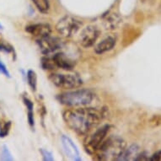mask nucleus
<instances>
[{
    "label": "nucleus",
    "instance_id": "ddd939ff",
    "mask_svg": "<svg viewBox=\"0 0 161 161\" xmlns=\"http://www.w3.org/2000/svg\"><path fill=\"white\" fill-rule=\"evenodd\" d=\"M140 153V148L137 145L130 146L125 148L123 153L119 157L118 160H136L137 155Z\"/></svg>",
    "mask_w": 161,
    "mask_h": 161
},
{
    "label": "nucleus",
    "instance_id": "b1692460",
    "mask_svg": "<svg viewBox=\"0 0 161 161\" xmlns=\"http://www.w3.org/2000/svg\"><path fill=\"white\" fill-rule=\"evenodd\" d=\"M0 29H3V27H2V25L0 24Z\"/></svg>",
    "mask_w": 161,
    "mask_h": 161
},
{
    "label": "nucleus",
    "instance_id": "20e7f679",
    "mask_svg": "<svg viewBox=\"0 0 161 161\" xmlns=\"http://www.w3.org/2000/svg\"><path fill=\"white\" fill-rule=\"evenodd\" d=\"M56 87L65 90H73L80 87L83 80L75 73H54L49 77Z\"/></svg>",
    "mask_w": 161,
    "mask_h": 161
},
{
    "label": "nucleus",
    "instance_id": "39448f33",
    "mask_svg": "<svg viewBox=\"0 0 161 161\" xmlns=\"http://www.w3.org/2000/svg\"><path fill=\"white\" fill-rule=\"evenodd\" d=\"M82 23L74 17L66 15L59 19L56 25V30L62 36L69 38L79 31L81 28Z\"/></svg>",
    "mask_w": 161,
    "mask_h": 161
},
{
    "label": "nucleus",
    "instance_id": "a211bd4d",
    "mask_svg": "<svg viewBox=\"0 0 161 161\" xmlns=\"http://www.w3.org/2000/svg\"><path fill=\"white\" fill-rule=\"evenodd\" d=\"M1 159H2V160H13V157L11 155L10 152H9L8 147L6 145L3 146V149H2Z\"/></svg>",
    "mask_w": 161,
    "mask_h": 161
},
{
    "label": "nucleus",
    "instance_id": "0eeeda50",
    "mask_svg": "<svg viewBox=\"0 0 161 161\" xmlns=\"http://www.w3.org/2000/svg\"><path fill=\"white\" fill-rule=\"evenodd\" d=\"M37 44L41 52L45 55H52L63 47V42L61 40L51 36L37 39Z\"/></svg>",
    "mask_w": 161,
    "mask_h": 161
},
{
    "label": "nucleus",
    "instance_id": "2eb2a0df",
    "mask_svg": "<svg viewBox=\"0 0 161 161\" xmlns=\"http://www.w3.org/2000/svg\"><path fill=\"white\" fill-rule=\"evenodd\" d=\"M25 105L26 106L27 110H28V121H29V124L31 127H34V113H33V103L32 101L30 100L29 98L24 97L23 98Z\"/></svg>",
    "mask_w": 161,
    "mask_h": 161
},
{
    "label": "nucleus",
    "instance_id": "7ed1b4c3",
    "mask_svg": "<svg viewBox=\"0 0 161 161\" xmlns=\"http://www.w3.org/2000/svg\"><path fill=\"white\" fill-rule=\"evenodd\" d=\"M126 148V142L122 137L111 136L107 137L96 153L101 159L105 160H118Z\"/></svg>",
    "mask_w": 161,
    "mask_h": 161
},
{
    "label": "nucleus",
    "instance_id": "412c9836",
    "mask_svg": "<svg viewBox=\"0 0 161 161\" xmlns=\"http://www.w3.org/2000/svg\"><path fill=\"white\" fill-rule=\"evenodd\" d=\"M40 151H41V153H42V155L43 159H44V160H47V161L54 160L53 153H51V152H49V151L47 150H45V149H43V148H42Z\"/></svg>",
    "mask_w": 161,
    "mask_h": 161
},
{
    "label": "nucleus",
    "instance_id": "6e6552de",
    "mask_svg": "<svg viewBox=\"0 0 161 161\" xmlns=\"http://www.w3.org/2000/svg\"><path fill=\"white\" fill-rule=\"evenodd\" d=\"M100 36V31L95 25H88L81 31L79 36V42L83 47L90 48L94 46Z\"/></svg>",
    "mask_w": 161,
    "mask_h": 161
},
{
    "label": "nucleus",
    "instance_id": "f03ea898",
    "mask_svg": "<svg viewBox=\"0 0 161 161\" xmlns=\"http://www.w3.org/2000/svg\"><path fill=\"white\" fill-rule=\"evenodd\" d=\"M95 94L88 89H79L58 95V100L64 106L69 107H81L92 103Z\"/></svg>",
    "mask_w": 161,
    "mask_h": 161
},
{
    "label": "nucleus",
    "instance_id": "1a4fd4ad",
    "mask_svg": "<svg viewBox=\"0 0 161 161\" xmlns=\"http://www.w3.org/2000/svg\"><path fill=\"white\" fill-rule=\"evenodd\" d=\"M52 55L53 56H49L52 58V61H53V65L55 68H59V69L68 70V71H70L74 69V65H75L74 61L69 58L66 54H64V53L57 52Z\"/></svg>",
    "mask_w": 161,
    "mask_h": 161
},
{
    "label": "nucleus",
    "instance_id": "9d476101",
    "mask_svg": "<svg viewBox=\"0 0 161 161\" xmlns=\"http://www.w3.org/2000/svg\"><path fill=\"white\" fill-rule=\"evenodd\" d=\"M25 31L37 39H41L43 37L50 36L52 32V28L48 24L45 23H38V24L30 25L25 27Z\"/></svg>",
    "mask_w": 161,
    "mask_h": 161
},
{
    "label": "nucleus",
    "instance_id": "6ab92c4d",
    "mask_svg": "<svg viewBox=\"0 0 161 161\" xmlns=\"http://www.w3.org/2000/svg\"><path fill=\"white\" fill-rule=\"evenodd\" d=\"M10 127H11V122H5V123L2 126V127L0 128V137H6V136L8 134V132H9Z\"/></svg>",
    "mask_w": 161,
    "mask_h": 161
},
{
    "label": "nucleus",
    "instance_id": "5701e85b",
    "mask_svg": "<svg viewBox=\"0 0 161 161\" xmlns=\"http://www.w3.org/2000/svg\"><path fill=\"white\" fill-rule=\"evenodd\" d=\"M159 159H161V152H158V153L153 154L152 158H149V160H159Z\"/></svg>",
    "mask_w": 161,
    "mask_h": 161
},
{
    "label": "nucleus",
    "instance_id": "f8f14e48",
    "mask_svg": "<svg viewBox=\"0 0 161 161\" xmlns=\"http://www.w3.org/2000/svg\"><path fill=\"white\" fill-rule=\"evenodd\" d=\"M116 45V39L113 36H107L104 38L100 42H99L95 47V52L97 54H103L106 53Z\"/></svg>",
    "mask_w": 161,
    "mask_h": 161
},
{
    "label": "nucleus",
    "instance_id": "aec40b11",
    "mask_svg": "<svg viewBox=\"0 0 161 161\" xmlns=\"http://www.w3.org/2000/svg\"><path fill=\"white\" fill-rule=\"evenodd\" d=\"M0 51L6 53H10L13 52V47L9 44L6 43L4 41L0 39Z\"/></svg>",
    "mask_w": 161,
    "mask_h": 161
},
{
    "label": "nucleus",
    "instance_id": "9b49d317",
    "mask_svg": "<svg viewBox=\"0 0 161 161\" xmlns=\"http://www.w3.org/2000/svg\"><path fill=\"white\" fill-rule=\"evenodd\" d=\"M62 145L64 148V150L65 152L68 157H69L74 160H81L79 158V151L77 148V146L74 144V143L72 141L71 138H69L67 136H63L62 137Z\"/></svg>",
    "mask_w": 161,
    "mask_h": 161
},
{
    "label": "nucleus",
    "instance_id": "dca6fc26",
    "mask_svg": "<svg viewBox=\"0 0 161 161\" xmlns=\"http://www.w3.org/2000/svg\"><path fill=\"white\" fill-rule=\"evenodd\" d=\"M37 9L43 14L47 13L50 8V3L48 0H32Z\"/></svg>",
    "mask_w": 161,
    "mask_h": 161
},
{
    "label": "nucleus",
    "instance_id": "4be33fe9",
    "mask_svg": "<svg viewBox=\"0 0 161 161\" xmlns=\"http://www.w3.org/2000/svg\"><path fill=\"white\" fill-rule=\"evenodd\" d=\"M0 73H1V74H3L4 76L10 78V74H9V72H8V70L7 69L5 65L2 63L1 60H0Z\"/></svg>",
    "mask_w": 161,
    "mask_h": 161
},
{
    "label": "nucleus",
    "instance_id": "423d86ee",
    "mask_svg": "<svg viewBox=\"0 0 161 161\" xmlns=\"http://www.w3.org/2000/svg\"><path fill=\"white\" fill-rule=\"evenodd\" d=\"M110 131H111V126L108 124L104 125L100 128L96 129V131L90 135L86 141L87 150L93 153L97 152L101 144L107 138Z\"/></svg>",
    "mask_w": 161,
    "mask_h": 161
},
{
    "label": "nucleus",
    "instance_id": "f3484780",
    "mask_svg": "<svg viewBox=\"0 0 161 161\" xmlns=\"http://www.w3.org/2000/svg\"><path fill=\"white\" fill-rule=\"evenodd\" d=\"M27 82L33 91L36 90L37 76L36 72H34L33 70H29L27 72Z\"/></svg>",
    "mask_w": 161,
    "mask_h": 161
},
{
    "label": "nucleus",
    "instance_id": "f257e3e1",
    "mask_svg": "<svg viewBox=\"0 0 161 161\" xmlns=\"http://www.w3.org/2000/svg\"><path fill=\"white\" fill-rule=\"evenodd\" d=\"M103 114L97 109L80 108L69 109L64 112V120L67 126L79 135H85L99 125Z\"/></svg>",
    "mask_w": 161,
    "mask_h": 161
},
{
    "label": "nucleus",
    "instance_id": "4468645a",
    "mask_svg": "<svg viewBox=\"0 0 161 161\" xmlns=\"http://www.w3.org/2000/svg\"><path fill=\"white\" fill-rule=\"evenodd\" d=\"M118 23L119 19L116 18L115 14H108L104 17V24L106 29H115Z\"/></svg>",
    "mask_w": 161,
    "mask_h": 161
}]
</instances>
